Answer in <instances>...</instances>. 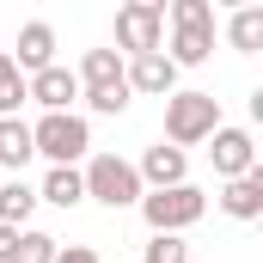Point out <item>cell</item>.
Here are the masks:
<instances>
[{"mask_svg":"<svg viewBox=\"0 0 263 263\" xmlns=\"http://www.w3.org/2000/svg\"><path fill=\"white\" fill-rule=\"evenodd\" d=\"M135 208H141V220H147L153 233H178V239H184L202 214H208V196H202L196 184H172V190H141Z\"/></svg>","mask_w":263,"mask_h":263,"instance_id":"obj_4","label":"cell"},{"mask_svg":"<svg viewBox=\"0 0 263 263\" xmlns=\"http://www.w3.org/2000/svg\"><path fill=\"white\" fill-rule=\"evenodd\" d=\"M12 67L31 80V73H43V67H55V25L49 18H31V25H18V43L6 49Z\"/></svg>","mask_w":263,"mask_h":263,"instance_id":"obj_10","label":"cell"},{"mask_svg":"<svg viewBox=\"0 0 263 263\" xmlns=\"http://www.w3.org/2000/svg\"><path fill=\"white\" fill-rule=\"evenodd\" d=\"M55 263H104V257H98L92 245H62V251H55Z\"/></svg>","mask_w":263,"mask_h":263,"instance_id":"obj_21","label":"cell"},{"mask_svg":"<svg viewBox=\"0 0 263 263\" xmlns=\"http://www.w3.org/2000/svg\"><path fill=\"white\" fill-rule=\"evenodd\" d=\"M31 159H37L31 123H25V117H0V178H18Z\"/></svg>","mask_w":263,"mask_h":263,"instance_id":"obj_14","label":"cell"},{"mask_svg":"<svg viewBox=\"0 0 263 263\" xmlns=\"http://www.w3.org/2000/svg\"><path fill=\"white\" fill-rule=\"evenodd\" d=\"M37 202H49V208H80V202H86L80 165H49L43 184H37Z\"/></svg>","mask_w":263,"mask_h":263,"instance_id":"obj_15","label":"cell"},{"mask_svg":"<svg viewBox=\"0 0 263 263\" xmlns=\"http://www.w3.org/2000/svg\"><path fill=\"white\" fill-rule=\"evenodd\" d=\"M165 25H172V43H165V62L178 67H202L214 55V6L208 0H172L165 6Z\"/></svg>","mask_w":263,"mask_h":263,"instance_id":"obj_1","label":"cell"},{"mask_svg":"<svg viewBox=\"0 0 263 263\" xmlns=\"http://www.w3.org/2000/svg\"><path fill=\"white\" fill-rule=\"evenodd\" d=\"M25 98L31 104H43V117H62V110H73L80 104V80H73V67H43V73H31L25 80Z\"/></svg>","mask_w":263,"mask_h":263,"instance_id":"obj_9","label":"cell"},{"mask_svg":"<svg viewBox=\"0 0 263 263\" xmlns=\"http://www.w3.org/2000/svg\"><path fill=\"white\" fill-rule=\"evenodd\" d=\"M123 80H129V98H172V92H178V67L165 62V49L129 55V62H123Z\"/></svg>","mask_w":263,"mask_h":263,"instance_id":"obj_8","label":"cell"},{"mask_svg":"<svg viewBox=\"0 0 263 263\" xmlns=\"http://www.w3.org/2000/svg\"><path fill=\"white\" fill-rule=\"evenodd\" d=\"M31 98H25V73L12 67V55L0 49V117H18Z\"/></svg>","mask_w":263,"mask_h":263,"instance_id":"obj_18","label":"cell"},{"mask_svg":"<svg viewBox=\"0 0 263 263\" xmlns=\"http://www.w3.org/2000/svg\"><path fill=\"white\" fill-rule=\"evenodd\" d=\"M31 147H37V159H49V165H80V159H92V123H86L80 110L37 117V123H31Z\"/></svg>","mask_w":263,"mask_h":263,"instance_id":"obj_3","label":"cell"},{"mask_svg":"<svg viewBox=\"0 0 263 263\" xmlns=\"http://www.w3.org/2000/svg\"><path fill=\"white\" fill-rule=\"evenodd\" d=\"M55 251H62V239H49V233L25 227V233H18V251H12V263H55Z\"/></svg>","mask_w":263,"mask_h":263,"instance_id":"obj_19","label":"cell"},{"mask_svg":"<svg viewBox=\"0 0 263 263\" xmlns=\"http://www.w3.org/2000/svg\"><path fill=\"white\" fill-rule=\"evenodd\" d=\"M31 214H37V190L25 184V178H0V227H31Z\"/></svg>","mask_w":263,"mask_h":263,"instance_id":"obj_17","label":"cell"},{"mask_svg":"<svg viewBox=\"0 0 263 263\" xmlns=\"http://www.w3.org/2000/svg\"><path fill=\"white\" fill-rule=\"evenodd\" d=\"M227 49H239V55H257L263 49V6H233L227 12Z\"/></svg>","mask_w":263,"mask_h":263,"instance_id":"obj_16","label":"cell"},{"mask_svg":"<svg viewBox=\"0 0 263 263\" xmlns=\"http://www.w3.org/2000/svg\"><path fill=\"white\" fill-rule=\"evenodd\" d=\"M12 251H18V227H0V263H12Z\"/></svg>","mask_w":263,"mask_h":263,"instance_id":"obj_22","label":"cell"},{"mask_svg":"<svg viewBox=\"0 0 263 263\" xmlns=\"http://www.w3.org/2000/svg\"><path fill=\"white\" fill-rule=\"evenodd\" d=\"M135 178H141V190H172V184H190V153H178V147H147L141 159H135Z\"/></svg>","mask_w":263,"mask_h":263,"instance_id":"obj_11","label":"cell"},{"mask_svg":"<svg viewBox=\"0 0 263 263\" xmlns=\"http://www.w3.org/2000/svg\"><path fill=\"white\" fill-rule=\"evenodd\" d=\"M141 263H190V245H184L178 233H153V239L141 245Z\"/></svg>","mask_w":263,"mask_h":263,"instance_id":"obj_20","label":"cell"},{"mask_svg":"<svg viewBox=\"0 0 263 263\" xmlns=\"http://www.w3.org/2000/svg\"><path fill=\"white\" fill-rule=\"evenodd\" d=\"M80 184H86V202H104V208H135L141 202L135 159H123V153H92L80 165Z\"/></svg>","mask_w":263,"mask_h":263,"instance_id":"obj_5","label":"cell"},{"mask_svg":"<svg viewBox=\"0 0 263 263\" xmlns=\"http://www.w3.org/2000/svg\"><path fill=\"white\" fill-rule=\"evenodd\" d=\"M208 165H214V178L220 184H233V178H245V172H257V135L239 129V123H220V129L208 135Z\"/></svg>","mask_w":263,"mask_h":263,"instance_id":"obj_7","label":"cell"},{"mask_svg":"<svg viewBox=\"0 0 263 263\" xmlns=\"http://www.w3.org/2000/svg\"><path fill=\"white\" fill-rule=\"evenodd\" d=\"M220 129V98L214 92H196V86H178L165 98V147H202L208 135Z\"/></svg>","mask_w":263,"mask_h":263,"instance_id":"obj_2","label":"cell"},{"mask_svg":"<svg viewBox=\"0 0 263 263\" xmlns=\"http://www.w3.org/2000/svg\"><path fill=\"white\" fill-rule=\"evenodd\" d=\"M220 214H233V220H263V165L257 172H245V178H233V184H220Z\"/></svg>","mask_w":263,"mask_h":263,"instance_id":"obj_12","label":"cell"},{"mask_svg":"<svg viewBox=\"0 0 263 263\" xmlns=\"http://www.w3.org/2000/svg\"><path fill=\"white\" fill-rule=\"evenodd\" d=\"M73 80H80V92H117V86H129L117 49H86L80 67H73Z\"/></svg>","mask_w":263,"mask_h":263,"instance_id":"obj_13","label":"cell"},{"mask_svg":"<svg viewBox=\"0 0 263 263\" xmlns=\"http://www.w3.org/2000/svg\"><path fill=\"white\" fill-rule=\"evenodd\" d=\"M165 49V0H129L117 6V55H153Z\"/></svg>","mask_w":263,"mask_h":263,"instance_id":"obj_6","label":"cell"}]
</instances>
